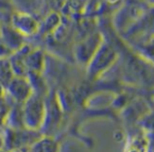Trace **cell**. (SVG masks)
<instances>
[{"instance_id": "cell-1", "label": "cell", "mask_w": 154, "mask_h": 152, "mask_svg": "<svg viewBox=\"0 0 154 152\" xmlns=\"http://www.w3.org/2000/svg\"><path fill=\"white\" fill-rule=\"evenodd\" d=\"M23 110V123L31 131L39 129L45 120V104L38 96L31 95L26 100Z\"/></svg>"}, {"instance_id": "cell-2", "label": "cell", "mask_w": 154, "mask_h": 152, "mask_svg": "<svg viewBox=\"0 0 154 152\" xmlns=\"http://www.w3.org/2000/svg\"><path fill=\"white\" fill-rule=\"evenodd\" d=\"M116 60V52L107 44H101L88 62V75L91 78L99 77Z\"/></svg>"}, {"instance_id": "cell-3", "label": "cell", "mask_w": 154, "mask_h": 152, "mask_svg": "<svg viewBox=\"0 0 154 152\" xmlns=\"http://www.w3.org/2000/svg\"><path fill=\"white\" fill-rule=\"evenodd\" d=\"M99 35H91L84 39L83 42L78 45L75 50V57L79 60L81 63H87L91 61L94 53L97 51V49L101 45Z\"/></svg>"}, {"instance_id": "cell-4", "label": "cell", "mask_w": 154, "mask_h": 152, "mask_svg": "<svg viewBox=\"0 0 154 152\" xmlns=\"http://www.w3.org/2000/svg\"><path fill=\"white\" fill-rule=\"evenodd\" d=\"M9 91L12 97L18 102H25L32 95L30 84L21 77H17L9 82Z\"/></svg>"}, {"instance_id": "cell-5", "label": "cell", "mask_w": 154, "mask_h": 152, "mask_svg": "<svg viewBox=\"0 0 154 152\" xmlns=\"http://www.w3.org/2000/svg\"><path fill=\"white\" fill-rule=\"evenodd\" d=\"M13 23L16 31L26 35L33 34L38 27L36 20L27 14H16L13 16Z\"/></svg>"}, {"instance_id": "cell-6", "label": "cell", "mask_w": 154, "mask_h": 152, "mask_svg": "<svg viewBox=\"0 0 154 152\" xmlns=\"http://www.w3.org/2000/svg\"><path fill=\"white\" fill-rule=\"evenodd\" d=\"M31 152H57V144L51 137H42L32 144Z\"/></svg>"}, {"instance_id": "cell-7", "label": "cell", "mask_w": 154, "mask_h": 152, "mask_svg": "<svg viewBox=\"0 0 154 152\" xmlns=\"http://www.w3.org/2000/svg\"><path fill=\"white\" fill-rule=\"evenodd\" d=\"M13 152H19V151H13Z\"/></svg>"}]
</instances>
